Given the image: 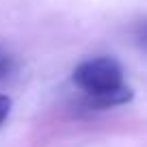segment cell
I'll return each mask as SVG.
<instances>
[{
	"label": "cell",
	"instance_id": "6da1fadb",
	"mask_svg": "<svg viewBox=\"0 0 147 147\" xmlns=\"http://www.w3.org/2000/svg\"><path fill=\"white\" fill-rule=\"evenodd\" d=\"M74 84L89 97L93 108H113L132 100V89L125 84L123 67L113 56H93L74 69Z\"/></svg>",
	"mask_w": 147,
	"mask_h": 147
},
{
	"label": "cell",
	"instance_id": "7a4b0ae2",
	"mask_svg": "<svg viewBox=\"0 0 147 147\" xmlns=\"http://www.w3.org/2000/svg\"><path fill=\"white\" fill-rule=\"evenodd\" d=\"M11 106H13V102H11L9 95H0V123H2V121L9 117Z\"/></svg>",
	"mask_w": 147,
	"mask_h": 147
},
{
	"label": "cell",
	"instance_id": "3957f363",
	"mask_svg": "<svg viewBox=\"0 0 147 147\" xmlns=\"http://www.w3.org/2000/svg\"><path fill=\"white\" fill-rule=\"evenodd\" d=\"M138 41L147 48V24H143V26L138 28Z\"/></svg>",
	"mask_w": 147,
	"mask_h": 147
}]
</instances>
